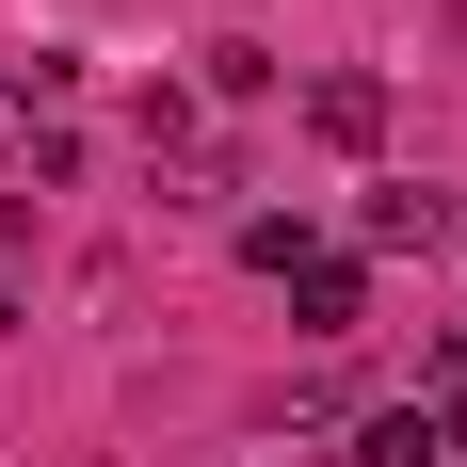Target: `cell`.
I'll return each mask as SVG.
<instances>
[{"instance_id":"6da1fadb","label":"cell","mask_w":467,"mask_h":467,"mask_svg":"<svg viewBox=\"0 0 467 467\" xmlns=\"http://www.w3.org/2000/svg\"><path fill=\"white\" fill-rule=\"evenodd\" d=\"M290 306H306V338H355V323H371V275H355V258H306Z\"/></svg>"},{"instance_id":"7a4b0ae2","label":"cell","mask_w":467,"mask_h":467,"mask_svg":"<svg viewBox=\"0 0 467 467\" xmlns=\"http://www.w3.org/2000/svg\"><path fill=\"white\" fill-rule=\"evenodd\" d=\"M306 130H323V145H387V81H355V65L306 81Z\"/></svg>"},{"instance_id":"3957f363","label":"cell","mask_w":467,"mask_h":467,"mask_svg":"<svg viewBox=\"0 0 467 467\" xmlns=\"http://www.w3.org/2000/svg\"><path fill=\"white\" fill-rule=\"evenodd\" d=\"M355 467H451V435L420 403H387V420H355Z\"/></svg>"},{"instance_id":"277c9868","label":"cell","mask_w":467,"mask_h":467,"mask_svg":"<svg viewBox=\"0 0 467 467\" xmlns=\"http://www.w3.org/2000/svg\"><path fill=\"white\" fill-rule=\"evenodd\" d=\"M420 420L467 451V338H435V355H420Z\"/></svg>"},{"instance_id":"5b68a950","label":"cell","mask_w":467,"mask_h":467,"mask_svg":"<svg viewBox=\"0 0 467 467\" xmlns=\"http://www.w3.org/2000/svg\"><path fill=\"white\" fill-rule=\"evenodd\" d=\"M355 242H387V258H403V242H435V193H371V210H355Z\"/></svg>"},{"instance_id":"8992f818","label":"cell","mask_w":467,"mask_h":467,"mask_svg":"<svg viewBox=\"0 0 467 467\" xmlns=\"http://www.w3.org/2000/svg\"><path fill=\"white\" fill-rule=\"evenodd\" d=\"M16 145H33V81L0 65V161H16Z\"/></svg>"},{"instance_id":"52a82bcc","label":"cell","mask_w":467,"mask_h":467,"mask_svg":"<svg viewBox=\"0 0 467 467\" xmlns=\"http://www.w3.org/2000/svg\"><path fill=\"white\" fill-rule=\"evenodd\" d=\"M451 226H467V210H451Z\"/></svg>"}]
</instances>
